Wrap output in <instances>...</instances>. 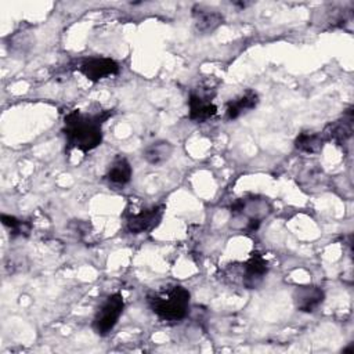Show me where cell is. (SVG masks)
<instances>
[{
    "mask_svg": "<svg viewBox=\"0 0 354 354\" xmlns=\"http://www.w3.org/2000/svg\"><path fill=\"white\" fill-rule=\"evenodd\" d=\"M112 115V111H102L98 113L71 111L66 113L62 131L68 148H76L84 153L97 148L102 141V126Z\"/></svg>",
    "mask_w": 354,
    "mask_h": 354,
    "instance_id": "1",
    "label": "cell"
},
{
    "mask_svg": "<svg viewBox=\"0 0 354 354\" xmlns=\"http://www.w3.org/2000/svg\"><path fill=\"white\" fill-rule=\"evenodd\" d=\"M189 292L180 285L169 286L148 295L147 301L152 313L163 321H180L189 308Z\"/></svg>",
    "mask_w": 354,
    "mask_h": 354,
    "instance_id": "2",
    "label": "cell"
},
{
    "mask_svg": "<svg viewBox=\"0 0 354 354\" xmlns=\"http://www.w3.org/2000/svg\"><path fill=\"white\" fill-rule=\"evenodd\" d=\"M124 308V300L120 293L109 295L95 311L93 329L100 336H106L118 324Z\"/></svg>",
    "mask_w": 354,
    "mask_h": 354,
    "instance_id": "3",
    "label": "cell"
},
{
    "mask_svg": "<svg viewBox=\"0 0 354 354\" xmlns=\"http://www.w3.org/2000/svg\"><path fill=\"white\" fill-rule=\"evenodd\" d=\"M79 71L84 77H87L91 82H98L101 79L115 76L119 73L120 66L119 64L112 59V58H105V57H93L88 59H84Z\"/></svg>",
    "mask_w": 354,
    "mask_h": 354,
    "instance_id": "4",
    "label": "cell"
},
{
    "mask_svg": "<svg viewBox=\"0 0 354 354\" xmlns=\"http://www.w3.org/2000/svg\"><path fill=\"white\" fill-rule=\"evenodd\" d=\"M165 206H152L141 210L140 213L131 214L126 220V228L130 234H142L153 230L162 220Z\"/></svg>",
    "mask_w": 354,
    "mask_h": 354,
    "instance_id": "5",
    "label": "cell"
},
{
    "mask_svg": "<svg viewBox=\"0 0 354 354\" xmlns=\"http://www.w3.org/2000/svg\"><path fill=\"white\" fill-rule=\"evenodd\" d=\"M325 299V293L319 286L303 285L293 292L295 307L301 313H314Z\"/></svg>",
    "mask_w": 354,
    "mask_h": 354,
    "instance_id": "6",
    "label": "cell"
},
{
    "mask_svg": "<svg viewBox=\"0 0 354 354\" xmlns=\"http://www.w3.org/2000/svg\"><path fill=\"white\" fill-rule=\"evenodd\" d=\"M268 272V263L267 260L259 254L252 253L250 259L245 263L243 274H242V283L246 289H254L264 281Z\"/></svg>",
    "mask_w": 354,
    "mask_h": 354,
    "instance_id": "7",
    "label": "cell"
},
{
    "mask_svg": "<svg viewBox=\"0 0 354 354\" xmlns=\"http://www.w3.org/2000/svg\"><path fill=\"white\" fill-rule=\"evenodd\" d=\"M188 116L194 122H206L217 113V106L212 102V97L209 94L191 93L188 98Z\"/></svg>",
    "mask_w": 354,
    "mask_h": 354,
    "instance_id": "8",
    "label": "cell"
},
{
    "mask_svg": "<svg viewBox=\"0 0 354 354\" xmlns=\"http://www.w3.org/2000/svg\"><path fill=\"white\" fill-rule=\"evenodd\" d=\"M259 104V95L253 90H246L234 100H230L225 105V119L235 120L239 116L250 112Z\"/></svg>",
    "mask_w": 354,
    "mask_h": 354,
    "instance_id": "9",
    "label": "cell"
},
{
    "mask_svg": "<svg viewBox=\"0 0 354 354\" xmlns=\"http://www.w3.org/2000/svg\"><path fill=\"white\" fill-rule=\"evenodd\" d=\"M192 17H194V25L195 29L202 33L207 35L214 32L224 21V17L221 12L205 7H194L192 10Z\"/></svg>",
    "mask_w": 354,
    "mask_h": 354,
    "instance_id": "10",
    "label": "cell"
},
{
    "mask_svg": "<svg viewBox=\"0 0 354 354\" xmlns=\"http://www.w3.org/2000/svg\"><path fill=\"white\" fill-rule=\"evenodd\" d=\"M326 140H333L337 144L347 142L353 136V112L348 109L343 119L336 120L335 123H330L324 133Z\"/></svg>",
    "mask_w": 354,
    "mask_h": 354,
    "instance_id": "11",
    "label": "cell"
},
{
    "mask_svg": "<svg viewBox=\"0 0 354 354\" xmlns=\"http://www.w3.org/2000/svg\"><path fill=\"white\" fill-rule=\"evenodd\" d=\"M133 176V169L129 163V160L123 156L116 158L106 170V180L109 184L115 187H124L130 183Z\"/></svg>",
    "mask_w": 354,
    "mask_h": 354,
    "instance_id": "12",
    "label": "cell"
},
{
    "mask_svg": "<svg viewBox=\"0 0 354 354\" xmlns=\"http://www.w3.org/2000/svg\"><path fill=\"white\" fill-rule=\"evenodd\" d=\"M173 145L171 142L166 141V140H159L155 142H151L149 145H147L144 148L142 152V158L149 163V165H163L165 162H167L173 153Z\"/></svg>",
    "mask_w": 354,
    "mask_h": 354,
    "instance_id": "13",
    "label": "cell"
},
{
    "mask_svg": "<svg viewBox=\"0 0 354 354\" xmlns=\"http://www.w3.org/2000/svg\"><path fill=\"white\" fill-rule=\"evenodd\" d=\"M326 138L324 133H314V131H301L296 140L295 147L300 152L304 153H317L324 148Z\"/></svg>",
    "mask_w": 354,
    "mask_h": 354,
    "instance_id": "14",
    "label": "cell"
},
{
    "mask_svg": "<svg viewBox=\"0 0 354 354\" xmlns=\"http://www.w3.org/2000/svg\"><path fill=\"white\" fill-rule=\"evenodd\" d=\"M0 220L3 223V225L10 231L11 236H22V235H28L30 231V224L19 220L14 216H8V214H1Z\"/></svg>",
    "mask_w": 354,
    "mask_h": 354,
    "instance_id": "15",
    "label": "cell"
}]
</instances>
